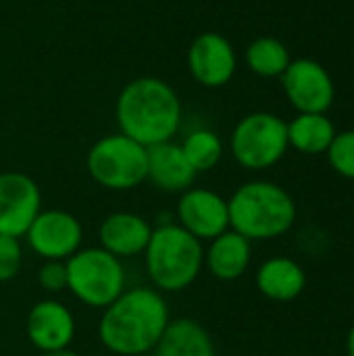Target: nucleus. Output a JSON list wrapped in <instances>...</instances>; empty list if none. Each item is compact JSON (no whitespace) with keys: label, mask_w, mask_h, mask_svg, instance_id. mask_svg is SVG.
I'll return each instance as SVG.
<instances>
[{"label":"nucleus","mask_w":354,"mask_h":356,"mask_svg":"<svg viewBox=\"0 0 354 356\" xmlns=\"http://www.w3.org/2000/svg\"><path fill=\"white\" fill-rule=\"evenodd\" d=\"M171 323L169 307L154 288H131L111 302L100 319L98 338L106 350L119 356L152 353Z\"/></svg>","instance_id":"obj_1"},{"label":"nucleus","mask_w":354,"mask_h":356,"mask_svg":"<svg viewBox=\"0 0 354 356\" xmlns=\"http://www.w3.org/2000/svg\"><path fill=\"white\" fill-rule=\"evenodd\" d=\"M119 131L150 148L175 138L182 125V102L159 77H138L123 86L115 104Z\"/></svg>","instance_id":"obj_2"},{"label":"nucleus","mask_w":354,"mask_h":356,"mask_svg":"<svg viewBox=\"0 0 354 356\" xmlns=\"http://www.w3.org/2000/svg\"><path fill=\"white\" fill-rule=\"evenodd\" d=\"M227 207L230 229L250 242L275 240L288 234L296 221V202L290 192L265 179L242 184L227 200Z\"/></svg>","instance_id":"obj_3"},{"label":"nucleus","mask_w":354,"mask_h":356,"mask_svg":"<svg viewBox=\"0 0 354 356\" xmlns=\"http://www.w3.org/2000/svg\"><path fill=\"white\" fill-rule=\"evenodd\" d=\"M146 273L156 290L182 292L190 288L204 267L202 242L177 223L152 229L144 250Z\"/></svg>","instance_id":"obj_4"},{"label":"nucleus","mask_w":354,"mask_h":356,"mask_svg":"<svg viewBox=\"0 0 354 356\" xmlns=\"http://www.w3.org/2000/svg\"><path fill=\"white\" fill-rule=\"evenodd\" d=\"M67 290L86 307L106 309L125 290V269L121 259L104 248H79L65 261Z\"/></svg>","instance_id":"obj_5"},{"label":"nucleus","mask_w":354,"mask_h":356,"mask_svg":"<svg viewBox=\"0 0 354 356\" xmlns=\"http://www.w3.org/2000/svg\"><path fill=\"white\" fill-rule=\"evenodd\" d=\"M90 177L113 192L134 190L146 181L148 148L117 131L96 140L86 156Z\"/></svg>","instance_id":"obj_6"},{"label":"nucleus","mask_w":354,"mask_h":356,"mask_svg":"<svg viewBox=\"0 0 354 356\" xmlns=\"http://www.w3.org/2000/svg\"><path fill=\"white\" fill-rule=\"evenodd\" d=\"M288 123L273 113H250L242 117L230 138L236 163L250 171L277 165L288 152Z\"/></svg>","instance_id":"obj_7"},{"label":"nucleus","mask_w":354,"mask_h":356,"mask_svg":"<svg viewBox=\"0 0 354 356\" xmlns=\"http://www.w3.org/2000/svg\"><path fill=\"white\" fill-rule=\"evenodd\" d=\"M280 79L288 102L298 113H328L336 100V83L315 58L290 60Z\"/></svg>","instance_id":"obj_8"},{"label":"nucleus","mask_w":354,"mask_h":356,"mask_svg":"<svg viewBox=\"0 0 354 356\" xmlns=\"http://www.w3.org/2000/svg\"><path fill=\"white\" fill-rule=\"evenodd\" d=\"M29 248L44 261H67L81 248L83 229L77 217L63 209L40 211L29 225L27 234Z\"/></svg>","instance_id":"obj_9"},{"label":"nucleus","mask_w":354,"mask_h":356,"mask_svg":"<svg viewBox=\"0 0 354 356\" xmlns=\"http://www.w3.org/2000/svg\"><path fill=\"white\" fill-rule=\"evenodd\" d=\"M42 211V194L27 173H0V236L21 238Z\"/></svg>","instance_id":"obj_10"},{"label":"nucleus","mask_w":354,"mask_h":356,"mask_svg":"<svg viewBox=\"0 0 354 356\" xmlns=\"http://www.w3.org/2000/svg\"><path fill=\"white\" fill-rule=\"evenodd\" d=\"M177 225L192 234L196 240H215L230 229L227 200L209 188H190L177 200Z\"/></svg>","instance_id":"obj_11"},{"label":"nucleus","mask_w":354,"mask_h":356,"mask_svg":"<svg viewBox=\"0 0 354 356\" xmlns=\"http://www.w3.org/2000/svg\"><path fill=\"white\" fill-rule=\"evenodd\" d=\"M188 69L204 88L227 86L238 69V56L232 42L217 31H202L188 48Z\"/></svg>","instance_id":"obj_12"},{"label":"nucleus","mask_w":354,"mask_h":356,"mask_svg":"<svg viewBox=\"0 0 354 356\" xmlns=\"http://www.w3.org/2000/svg\"><path fill=\"white\" fill-rule=\"evenodd\" d=\"M25 334L40 353L67 350L75 338V317L58 300H40L27 313Z\"/></svg>","instance_id":"obj_13"},{"label":"nucleus","mask_w":354,"mask_h":356,"mask_svg":"<svg viewBox=\"0 0 354 356\" xmlns=\"http://www.w3.org/2000/svg\"><path fill=\"white\" fill-rule=\"evenodd\" d=\"M196 171L188 163L182 144L173 140L154 144L148 148V175L146 179L152 181L165 194H182L194 186Z\"/></svg>","instance_id":"obj_14"},{"label":"nucleus","mask_w":354,"mask_h":356,"mask_svg":"<svg viewBox=\"0 0 354 356\" xmlns=\"http://www.w3.org/2000/svg\"><path fill=\"white\" fill-rule=\"evenodd\" d=\"M150 236H152L150 223L144 217L125 211L108 215L98 229L100 248H104L117 259L144 254Z\"/></svg>","instance_id":"obj_15"},{"label":"nucleus","mask_w":354,"mask_h":356,"mask_svg":"<svg viewBox=\"0 0 354 356\" xmlns=\"http://www.w3.org/2000/svg\"><path fill=\"white\" fill-rule=\"evenodd\" d=\"M252 261V242L240 236L234 229L223 232L215 240H211L204 250V267L215 280L236 282L240 280Z\"/></svg>","instance_id":"obj_16"},{"label":"nucleus","mask_w":354,"mask_h":356,"mask_svg":"<svg viewBox=\"0 0 354 356\" xmlns=\"http://www.w3.org/2000/svg\"><path fill=\"white\" fill-rule=\"evenodd\" d=\"M257 288L259 292L273 302L296 300L307 286V273L290 257H271L257 269Z\"/></svg>","instance_id":"obj_17"},{"label":"nucleus","mask_w":354,"mask_h":356,"mask_svg":"<svg viewBox=\"0 0 354 356\" xmlns=\"http://www.w3.org/2000/svg\"><path fill=\"white\" fill-rule=\"evenodd\" d=\"M152 356H217L211 334L196 319H175L152 348Z\"/></svg>","instance_id":"obj_18"},{"label":"nucleus","mask_w":354,"mask_h":356,"mask_svg":"<svg viewBox=\"0 0 354 356\" xmlns=\"http://www.w3.org/2000/svg\"><path fill=\"white\" fill-rule=\"evenodd\" d=\"M336 125L325 113H298L288 123V144L300 154H325L336 138Z\"/></svg>","instance_id":"obj_19"},{"label":"nucleus","mask_w":354,"mask_h":356,"mask_svg":"<svg viewBox=\"0 0 354 356\" xmlns=\"http://www.w3.org/2000/svg\"><path fill=\"white\" fill-rule=\"evenodd\" d=\"M244 58H246L248 69L255 75L267 77V79L282 77L292 60L288 46L273 35H261V38L252 40L246 46Z\"/></svg>","instance_id":"obj_20"},{"label":"nucleus","mask_w":354,"mask_h":356,"mask_svg":"<svg viewBox=\"0 0 354 356\" xmlns=\"http://www.w3.org/2000/svg\"><path fill=\"white\" fill-rule=\"evenodd\" d=\"M182 150L196 173L211 171L223 156V142L213 129H194L182 142Z\"/></svg>","instance_id":"obj_21"},{"label":"nucleus","mask_w":354,"mask_h":356,"mask_svg":"<svg viewBox=\"0 0 354 356\" xmlns=\"http://www.w3.org/2000/svg\"><path fill=\"white\" fill-rule=\"evenodd\" d=\"M325 154H328L332 169L340 177L354 181V129L336 134Z\"/></svg>","instance_id":"obj_22"},{"label":"nucleus","mask_w":354,"mask_h":356,"mask_svg":"<svg viewBox=\"0 0 354 356\" xmlns=\"http://www.w3.org/2000/svg\"><path fill=\"white\" fill-rule=\"evenodd\" d=\"M23 265V248L19 238L0 236V284L19 275Z\"/></svg>","instance_id":"obj_23"},{"label":"nucleus","mask_w":354,"mask_h":356,"mask_svg":"<svg viewBox=\"0 0 354 356\" xmlns=\"http://www.w3.org/2000/svg\"><path fill=\"white\" fill-rule=\"evenodd\" d=\"M38 284L48 294L67 290V265L65 261H44L38 271Z\"/></svg>","instance_id":"obj_24"},{"label":"nucleus","mask_w":354,"mask_h":356,"mask_svg":"<svg viewBox=\"0 0 354 356\" xmlns=\"http://www.w3.org/2000/svg\"><path fill=\"white\" fill-rule=\"evenodd\" d=\"M346 355L354 356V325L348 332V338H346Z\"/></svg>","instance_id":"obj_25"},{"label":"nucleus","mask_w":354,"mask_h":356,"mask_svg":"<svg viewBox=\"0 0 354 356\" xmlns=\"http://www.w3.org/2000/svg\"><path fill=\"white\" fill-rule=\"evenodd\" d=\"M40 356H79V355L67 348V350H56V353H40Z\"/></svg>","instance_id":"obj_26"}]
</instances>
